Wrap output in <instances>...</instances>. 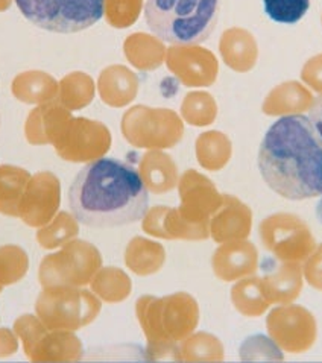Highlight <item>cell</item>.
<instances>
[{
	"label": "cell",
	"instance_id": "6da1fadb",
	"mask_svg": "<svg viewBox=\"0 0 322 363\" xmlns=\"http://www.w3.org/2000/svg\"><path fill=\"white\" fill-rule=\"evenodd\" d=\"M72 213L90 228H117L142 220L149 191L133 166L116 158L85 164L69 189Z\"/></svg>",
	"mask_w": 322,
	"mask_h": 363
},
{
	"label": "cell",
	"instance_id": "7a4b0ae2",
	"mask_svg": "<svg viewBox=\"0 0 322 363\" xmlns=\"http://www.w3.org/2000/svg\"><path fill=\"white\" fill-rule=\"evenodd\" d=\"M259 170L267 187L284 199L322 195V140L307 116H283L267 130Z\"/></svg>",
	"mask_w": 322,
	"mask_h": 363
},
{
	"label": "cell",
	"instance_id": "3957f363",
	"mask_svg": "<svg viewBox=\"0 0 322 363\" xmlns=\"http://www.w3.org/2000/svg\"><path fill=\"white\" fill-rule=\"evenodd\" d=\"M135 315L146 337V359L174 360L182 339L190 336L199 324V304L187 292L166 296L143 295L135 303Z\"/></svg>",
	"mask_w": 322,
	"mask_h": 363
},
{
	"label": "cell",
	"instance_id": "277c9868",
	"mask_svg": "<svg viewBox=\"0 0 322 363\" xmlns=\"http://www.w3.org/2000/svg\"><path fill=\"white\" fill-rule=\"evenodd\" d=\"M221 0H148L146 25L170 45H199L218 25Z\"/></svg>",
	"mask_w": 322,
	"mask_h": 363
},
{
	"label": "cell",
	"instance_id": "5b68a950",
	"mask_svg": "<svg viewBox=\"0 0 322 363\" xmlns=\"http://www.w3.org/2000/svg\"><path fill=\"white\" fill-rule=\"evenodd\" d=\"M102 301L84 287H43L35 315L53 330H78L90 325L99 316Z\"/></svg>",
	"mask_w": 322,
	"mask_h": 363
},
{
	"label": "cell",
	"instance_id": "8992f818",
	"mask_svg": "<svg viewBox=\"0 0 322 363\" xmlns=\"http://www.w3.org/2000/svg\"><path fill=\"white\" fill-rule=\"evenodd\" d=\"M32 25L57 34H77L98 23L105 0H14Z\"/></svg>",
	"mask_w": 322,
	"mask_h": 363
},
{
	"label": "cell",
	"instance_id": "52a82bcc",
	"mask_svg": "<svg viewBox=\"0 0 322 363\" xmlns=\"http://www.w3.org/2000/svg\"><path fill=\"white\" fill-rule=\"evenodd\" d=\"M101 268V251L87 240L73 239L41 260L38 280L43 287H85Z\"/></svg>",
	"mask_w": 322,
	"mask_h": 363
},
{
	"label": "cell",
	"instance_id": "ba28073f",
	"mask_svg": "<svg viewBox=\"0 0 322 363\" xmlns=\"http://www.w3.org/2000/svg\"><path fill=\"white\" fill-rule=\"evenodd\" d=\"M13 330L30 362H79L84 357V345L74 332L49 328L37 315L18 316Z\"/></svg>",
	"mask_w": 322,
	"mask_h": 363
},
{
	"label": "cell",
	"instance_id": "9c48e42d",
	"mask_svg": "<svg viewBox=\"0 0 322 363\" xmlns=\"http://www.w3.org/2000/svg\"><path fill=\"white\" fill-rule=\"evenodd\" d=\"M122 134L135 147L161 151L181 142L184 125L175 111L137 105L123 114Z\"/></svg>",
	"mask_w": 322,
	"mask_h": 363
},
{
	"label": "cell",
	"instance_id": "30bf717a",
	"mask_svg": "<svg viewBox=\"0 0 322 363\" xmlns=\"http://www.w3.org/2000/svg\"><path fill=\"white\" fill-rule=\"evenodd\" d=\"M259 236L266 251L284 263H303L316 248L312 230L298 215L278 211L260 222Z\"/></svg>",
	"mask_w": 322,
	"mask_h": 363
},
{
	"label": "cell",
	"instance_id": "8fae6325",
	"mask_svg": "<svg viewBox=\"0 0 322 363\" xmlns=\"http://www.w3.org/2000/svg\"><path fill=\"white\" fill-rule=\"evenodd\" d=\"M270 337L289 354H304L318 339V323L309 308L298 304L274 307L266 316Z\"/></svg>",
	"mask_w": 322,
	"mask_h": 363
},
{
	"label": "cell",
	"instance_id": "7c38bea8",
	"mask_svg": "<svg viewBox=\"0 0 322 363\" xmlns=\"http://www.w3.org/2000/svg\"><path fill=\"white\" fill-rule=\"evenodd\" d=\"M53 147L64 162L90 163L110 151L111 133L102 122L72 116Z\"/></svg>",
	"mask_w": 322,
	"mask_h": 363
},
{
	"label": "cell",
	"instance_id": "4fadbf2b",
	"mask_svg": "<svg viewBox=\"0 0 322 363\" xmlns=\"http://www.w3.org/2000/svg\"><path fill=\"white\" fill-rule=\"evenodd\" d=\"M61 206V183L60 178L41 170L32 175L21 198L18 208V219L28 227L40 228L57 216Z\"/></svg>",
	"mask_w": 322,
	"mask_h": 363
},
{
	"label": "cell",
	"instance_id": "5bb4252c",
	"mask_svg": "<svg viewBox=\"0 0 322 363\" xmlns=\"http://www.w3.org/2000/svg\"><path fill=\"white\" fill-rule=\"evenodd\" d=\"M178 195L181 216L195 225H210V218L222 204V195L213 181L193 169L181 175Z\"/></svg>",
	"mask_w": 322,
	"mask_h": 363
},
{
	"label": "cell",
	"instance_id": "9a60e30c",
	"mask_svg": "<svg viewBox=\"0 0 322 363\" xmlns=\"http://www.w3.org/2000/svg\"><path fill=\"white\" fill-rule=\"evenodd\" d=\"M167 69L186 87H210L218 78L219 64L209 49L175 45L166 50Z\"/></svg>",
	"mask_w": 322,
	"mask_h": 363
},
{
	"label": "cell",
	"instance_id": "2e32d148",
	"mask_svg": "<svg viewBox=\"0 0 322 363\" xmlns=\"http://www.w3.org/2000/svg\"><path fill=\"white\" fill-rule=\"evenodd\" d=\"M148 236L163 240L199 242L210 238V225H195L181 216L178 207L155 206L148 208L142 219Z\"/></svg>",
	"mask_w": 322,
	"mask_h": 363
},
{
	"label": "cell",
	"instance_id": "e0dca14e",
	"mask_svg": "<svg viewBox=\"0 0 322 363\" xmlns=\"http://www.w3.org/2000/svg\"><path fill=\"white\" fill-rule=\"evenodd\" d=\"M211 268L221 281H238L255 275L259 269V251L248 239L221 243L213 252Z\"/></svg>",
	"mask_w": 322,
	"mask_h": 363
},
{
	"label": "cell",
	"instance_id": "ac0fdd59",
	"mask_svg": "<svg viewBox=\"0 0 322 363\" xmlns=\"http://www.w3.org/2000/svg\"><path fill=\"white\" fill-rule=\"evenodd\" d=\"M252 231L250 206L233 195H222L221 207L210 218V238L216 243L245 240Z\"/></svg>",
	"mask_w": 322,
	"mask_h": 363
},
{
	"label": "cell",
	"instance_id": "d6986e66",
	"mask_svg": "<svg viewBox=\"0 0 322 363\" xmlns=\"http://www.w3.org/2000/svg\"><path fill=\"white\" fill-rule=\"evenodd\" d=\"M72 119V111L64 108L57 101L37 105L30 110L25 122V137L29 145H53L62 128Z\"/></svg>",
	"mask_w": 322,
	"mask_h": 363
},
{
	"label": "cell",
	"instance_id": "ffe728a7",
	"mask_svg": "<svg viewBox=\"0 0 322 363\" xmlns=\"http://www.w3.org/2000/svg\"><path fill=\"white\" fill-rule=\"evenodd\" d=\"M262 286L267 301L272 304H292L303 292L304 275L301 263L282 262L262 279Z\"/></svg>",
	"mask_w": 322,
	"mask_h": 363
},
{
	"label": "cell",
	"instance_id": "44dd1931",
	"mask_svg": "<svg viewBox=\"0 0 322 363\" xmlns=\"http://www.w3.org/2000/svg\"><path fill=\"white\" fill-rule=\"evenodd\" d=\"M98 91L104 104L113 108H122L135 99L138 93V78L133 70L116 64L101 72Z\"/></svg>",
	"mask_w": 322,
	"mask_h": 363
},
{
	"label": "cell",
	"instance_id": "7402d4cb",
	"mask_svg": "<svg viewBox=\"0 0 322 363\" xmlns=\"http://www.w3.org/2000/svg\"><path fill=\"white\" fill-rule=\"evenodd\" d=\"M138 174L148 191L152 195H165L178 187L179 174L175 162L170 155L158 149H152L142 157Z\"/></svg>",
	"mask_w": 322,
	"mask_h": 363
},
{
	"label": "cell",
	"instance_id": "603a6c76",
	"mask_svg": "<svg viewBox=\"0 0 322 363\" xmlns=\"http://www.w3.org/2000/svg\"><path fill=\"white\" fill-rule=\"evenodd\" d=\"M11 93L23 104L43 105L57 101L58 81L43 70H26L18 73L11 82Z\"/></svg>",
	"mask_w": 322,
	"mask_h": 363
},
{
	"label": "cell",
	"instance_id": "cb8c5ba5",
	"mask_svg": "<svg viewBox=\"0 0 322 363\" xmlns=\"http://www.w3.org/2000/svg\"><path fill=\"white\" fill-rule=\"evenodd\" d=\"M166 263V250L161 243L142 236L133 238L126 245L125 264L138 277H149L161 271Z\"/></svg>",
	"mask_w": 322,
	"mask_h": 363
},
{
	"label": "cell",
	"instance_id": "d4e9b609",
	"mask_svg": "<svg viewBox=\"0 0 322 363\" xmlns=\"http://www.w3.org/2000/svg\"><path fill=\"white\" fill-rule=\"evenodd\" d=\"M219 50L225 64L235 72H248L257 60L255 40L250 32L238 28L223 32Z\"/></svg>",
	"mask_w": 322,
	"mask_h": 363
},
{
	"label": "cell",
	"instance_id": "484cf974",
	"mask_svg": "<svg viewBox=\"0 0 322 363\" xmlns=\"http://www.w3.org/2000/svg\"><path fill=\"white\" fill-rule=\"evenodd\" d=\"M313 96L304 85L291 81L278 85L271 91L265 102L263 110L271 116H291L303 114L310 110L313 104Z\"/></svg>",
	"mask_w": 322,
	"mask_h": 363
},
{
	"label": "cell",
	"instance_id": "4316f807",
	"mask_svg": "<svg viewBox=\"0 0 322 363\" xmlns=\"http://www.w3.org/2000/svg\"><path fill=\"white\" fill-rule=\"evenodd\" d=\"M123 52L126 60L142 72L158 69L166 60V48L158 37L137 32L125 40Z\"/></svg>",
	"mask_w": 322,
	"mask_h": 363
},
{
	"label": "cell",
	"instance_id": "83f0119b",
	"mask_svg": "<svg viewBox=\"0 0 322 363\" xmlns=\"http://www.w3.org/2000/svg\"><path fill=\"white\" fill-rule=\"evenodd\" d=\"M230 296L235 311L246 318H259L271 307L263 291L262 279L255 275L234 281Z\"/></svg>",
	"mask_w": 322,
	"mask_h": 363
},
{
	"label": "cell",
	"instance_id": "f1b7e54d",
	"mask_svg": "<svg viewBox=\"0 0 322 363\" xmlns=\"http://www.w3.org/2000/svg\"><path fill=\"white\" fill-rule=\"evenodd\" d=\"M225 359V347L222 340L211 333L193 332L178 344L175 362H222Z\"/></svg>",
	"mask_w": 322,
	"mask_h": 363
},
{
	"label": "cell",
	"instance_id": "f546056e",
	"mask_svg": "<svg viewBox=\"0 0 322 363\" xmlns=\"http://www.w3.org/2000/svg\"><path fill=\"white\" fill-rule=\"evenodd\" d=\"M91 292L101 301L109 304H119L128 300L133 292V281L123 269L116 266L101 268L90 281Z\"/></svg>",
	"mask_w": 322,
	"mask_h": 363
},
{
	"label": "cell",
	"instance_id": "4dcf8cb0",
	"mask_svg": "<svg viewBox=\"0 0 322 363\" xmlns=\"http://www.w3.org/2000/svg\"><path fill=\"white\" fill-rule=\"evenodd\" d=\"M26 169L14 164L0 166V213L9 218H18L21 198L30 179Z\"/></svg>",
	"mask_w": 322,
	"mask_h": 363
},
{
	"label": "cell",
	"instance_id": "1f68e13d",
	"mask_svg": "<svg viewBox=\"0 0 322 363\" xmlns=\"http://www.w3.org/2000/svg\"><path fill=\"white\" fill-rule=\"evenodd\" d=\"M94 91L96 85L90 74L72 72L58 82L57 102L69 111H79L93 102Z\"/></svg>",
	"mask_w": 322,
	"mask_h": 363
},
{
	"label": "cell",
	"instance_id": "d6a6232c",
	"mask_svg": "<svg viewBox=\"0 0 322 363\" xmlns=\"http://www.w3.org/2000/svg\"><path fill=\"white\" fill-rule=\"evenodd\" d=\"M196 158L201 167L218 172L228 164L231 158V142L219 131H209L198 137Z\"/></svg>",
	"mask_w": 322,
	"mask_h": 363
},
{
	"label": "cell",
	"instance_id": "836d02e7",
	"mask_svg": "<svg viewBox=\"0 0 322 363\" xmlns=\"http://www.w3.org/2000/svg\"><path fill=\"white\" fill-rule=\"evenodd\" d=\"M79 234V220L69 211H58L46 225L37 231V242L43 250H57L62 245L77 239Z\"/></svg>",
	"mask_w": 322,
	"mask_h": 363
},
{
	"label": "cell",
	"instance_id": "e575fe53",
	"mask_svg": "<svg viewBox=\"0 0 322 363\" xmlns=\"http://www.w3.org/2000/svg\"><path fill=\"white\" fill-rule=\"evenodd\" d=\"M181 116L189 125L207 126L216 119L218 105L210 93L191 91L181 104Z\"/></svg>",
	"mask_w": 322,
	"mask_h": 363
},
{
	"label": "cell",
	"instance_id": "d590c367",
	"mask_svg": "<svg viewBox=\"0 0 322 363\" xmlns=\"http://www.w3.org/2000/svg\"><path fill=\"white\" fill-rule=\"evenodd\" d=\"M29 271L28 252L18 245L0 247V286L16 284L25 279Z\"/></svg>",
	"mask_w": 322,
	"mask_h": 363
},
{
	"label": "cell",
	"instance_id": "8d00e7d4",
	"mask_svg": "<svg viewBox=\"0 0 322 363\" xmlns=\"http://www.w3.org/2000/svg\"><path fill=\"white\" fill-rule=\"evenodd\" d=\"M240 360L243 362H283V350L271 337L254 335L246 337L240 345Z\"/></svg>",
	"mask_w": 322,
	"mask_h": 363
},
{
	"label": "cell",
	"instance_id": "74e56055",
	"mask_svg": "<svg viewBox=\"0 0 322 363\" xmlns=\"http://www.w3.org/2000/svg\"><path fill=\"white\" fill-rule=\"evenodd\" d=\"M265 13L271 20L283 25H295L310 8V0H263Z\"/></svg>",
	"mask_w": 322,
	"mask_h": 363
},
{
	"label": "cell",
	"instance_id": "f35d334b",
	"mask_svg": "<svg viewBox=\"0 0 322 363\" xmlns=\"http://www.w3.org/2000/svg\"><path fill=\"white\" fill-rule=\"evenodd\" d=\"M142 0H105L106 21L117 29L134 25L142 13Z\"/></svg>",
	"mask_w": 322,
	"mask_h": 363
},
{
	"label": "cell",
	"instance_id": "ab89813d",
	"mask_svg": "<svg viewBox=\"0 0 322 363\" xmlns=\"http://www.w3.org/2000/svg\"><path fill=\"white\" fill-rule=\"evenodd\" d=\"M303 275L312 289L322 292V243L316 245L312 254L303 262Z\"/></svg>",
	"mask_w": 322,
	"mask_h": 363
},
{
	"label": "cell",
	"instance_id": "60d3db41",
	"mask_svg": "<svg viewBox=\"0 0 322 363\" xmlns=\"http://www.w3.org/2000/svg\"><path fill=\"white\" fill-rule=\"evenodd\" d=\"M301 78L310 89L322 94V53L304 64Z\"/></svg>",
	"mask_w": 322,
	"mask_h": 363
},
{
	"label": "cell",
	"instance_id": "b9f144b4",
	"mask_svg": "<svg viewBox=\"0 0 322 363\" xmlns=\"http://www.w3.org/2000/svg\"><path fill=\"white\" fill-rule=\"evenodd\" d=\"M18 337L14 330L0 327V357H8L17 353Z\"/></svg>",
	"mask_w": 322,
	"mask_h": 363
},
{
	"label": "cell",
	"instance_id": "7bdbcfd3",
	"mask_svg": "<svg viewBox=\"0 0 322 363\" xmlns=\"http://www.w3.org/2000/svg\"><path fill=\"white\" fill-rule=\"evenodd\" d=\"M309 111H310L309 119H310V122H312L316 134L322 140V94H319L318 98L313 99V104H312V106H310Z\"/></svg>",
	"mask_w": 322,
	"mask_h": 363
},
{
	"label": "cell",
	"instance_id": "ee69618b",
	"mask_svg": "<svg viewBox=\"0 0 322 363\" xmlns=\"http://www.w3.org/2000/svg\"><path fill=\"white\" fill-rule=\"evenodd\" d=\"M14 0H0V13H5L13 5Z\"/></svg>",
	"mask_w": 322,
	"mask_h": 363
},
{
	"label": "cell",
	"instance_id": "f6af8a7d",
	"mask_svg": "<svg viewBox=\"0 0 322 363\" xmlns=\"http://www.w3.org/2000/svg\"><path fill=\"white\" fill-rule=\"evenodd\" d=\"M316 218H318V220L322 223V195L319 196L318 206H316Z\"/></svg>",
	"mask_w": 322,
	"mask_h": 363
},
{
	"label": "cell",
	"instance_id": "bcb514c9",
	"mask_svg": "<svg viewBox=\"0 0 322 363\" xmlns=\"http://www.w3.org/2000/svg\"><path fill=\"white\" fill-rule=\"evenodd\" d=\"M2 291H4V286H0V294H2Z\"/></svg>",
	"mask_w": 322,
	"mask_h": 363
}]
</instances>
